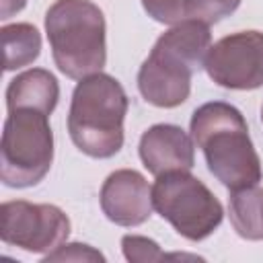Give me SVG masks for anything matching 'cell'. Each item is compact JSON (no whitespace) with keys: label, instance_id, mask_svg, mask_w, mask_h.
Returning a JSON list of instances; mask_svg holds the SVG:
<instances>
[{"label":"cell","instance_id":"obj_1","mask_svg":"<svg viewBox=\"0 0 263 263\" xmlns=\"http://www.w3.org/2000/svg\"><path fill=\"white\" fill-rule=\"evenodd\" d=\"M212 47L210 25L187 18L164 31L138 70V90L154 107L173 109L191 92L193 74Z\"/></svg>","mask_w":263,"mask_h":263},{"label":"cell","instance_id":"obj_2","mask_svg":"<svg viewBox=\"0 0 263 263\" xmlns=\"http://www.w3.org/2000/svg\"><path fill=\"white\" fill-rule=\"evenodd\" d=\"M189 132L203 152L208 171L224 187L234 191L261 181V158L251 142L249 125L234 105L203 103L193 111Z\"/></svg>","mask_w":263,"mask_h":263},{"label":"cell","instance_id":"obj_3","mask_svg":"<svg viewBox=\"0 0 263 263\" xmlns=\"http://www.w3.org/2000/svg\"><path fill=\"white\" fill-rule=\"evenodd\" d=\"M129 99L121 82L105 72L80 78L68 111V134L90 158H111L123 146V119Z\"/></svg>","mask_w":263,"mask_h":263},{"label":"cell","instance_id":"obj_4","mask_svg":"<svg viewBox=\"0 0 263 263\" xmlns=\"http://www.w3.org/2000/svg\"><path fill=\"white\" fill-rule=\"evenodd\" d=\"M45 33L58 70L74 80L97 74L107 64V25L90 0H55L45 12Z\"/></svg>","mask_w":263,"mask_h":263},{"label":"cell","instance_id":"obj_5","mask_svg":"<svg viewBox=\"0 0 263 263\" xmlns=\"http://www.w3.org/2000/svg\"><path fill=\"white\" fill-rule=\"evenodd\" d=\"M53 162L49 115L37 109H12L0 144V181L12 189L41 183Z\"/></svg>","mask_w":263,"mask_h":263},{"label":"cell","instance_id":"obj_6","mask_svg":"<svg viewBox=\"0 0 263 263\" xmlns=\"http://www.w3.org/2000/svg\"><path fill=\"white\" fill-rule=\"evenodd\" d=\"M152 205L183 238L199 242L222 224L224 208L203 181L189 171H175L156 177Z\"/></svg>","mask_w":263,"mask_h":263},{"label":"cell","instance_id":"obj_7","mask_svg":"<svg viewBox=\"0 0 263 263\" xmlns=\"http://www.w3.org/2000/svg\"><path fill=\"white\" fill-rule=\"evenodd\" d=\"M70 236V218L51 203H31L25 199L0 205V238L27 253L47 255Z\"/></svg>","mask_w":263,"mask_h":263},{"label":"cell","instance_id":"obj_8","mask_svg":"<svg viewBox=\"0 0 263 263\" xmlns=\"http://www.w3.org/2000/svg\"><path fill=\"white\" fill-rule=\"evenodd\" d=\"M203 68L222 88L255 90L263 86V33L238 31L218 39L210 47Z\"/></svg>","mask_w":263,"mask_h":263},{"label":"cell","instance_id":"obj_9","mask_svg":"<svg viewBox=\"0 0 263 263\" xmlns=\"http://www.w3.org/2000/svg\"><path fill=\"white\" fill-rule=\"evenodd\" d=\"M101 210L117 226H140L152 216V187L134 168L111 173L101 187Z\"/></svg>","mask_w":263,"mask_h":263},{"label":"cell","instance_id":"obj_10","mask_svg":"<svg viewBox=\"0 0 263 263\" xmlns=\"http://www.w3.org/2000/svg\"><path fill=\"white\" fill-rule=\"evenodd\" d=\"M142 164L154 177L175 171H191L195 164L193 138L175 123H156L148 127L138 144Z\"/></svg>","mask_w":263,"mask_h":263},{"label":"cell","instance_id":"obj_11","mask_svg":"<svg viewBox=\"0 0 263 263\" xmlns=\"http://www.w3.org/2000/svg\"><path fill=\"white\" fill-rule=\"evenodd\" d=\"M60 101L58 78L45 68H31L16 74L6 86V109H37L53 113Z\"/></svg>","mask_w":263,"mask_h":263},{"label":"cell","instance_id":"obj_12","mask_svg":"<svg viewBox=\"0 0 263 263\" xmlns=\"http://www.w3.org/2000/svg\"><path fill=\"white\" fill-rule=\"evenodd\" d=\"M230 222L240 238L263 240V189L257 185L230 191Z\"/></svg>","mask_w":263,"mask_h":263},{"label":"cell","instance_id":"obj_13","mask_svg":"<svg viewBox=\"0 0 263 263\" xmlns=\"http://www.w3.org/2000/svg\"><path fill=\"white\" fill-rule=\"evenodd\" d=\"M4 49V70L12 72L33 64L41 53V35L31 23H12L0 29Z\"/></svg>","mask_w":263,"mask_h":263},{"label":"cell","instance_id":"obj_14","mask_svg":"<svg viewBox=\"0 0 263 263\" xmlns=\"http://www.w3.org/2000/svg\"><path fill=\"white\" fill-rule=\"evenodd\" d=\"M240 2L242 0H187V16L205 25H214L230 16L240 6Z\"/></svg>","mask_w":263,"mask_h":263},{"label":"cell","instance_id":"obj_15","mask_svg":"<svg viewBox=\"0 0 263 263\" xmlns=\"http://www.w3.org/2000/svg\"><path fill=\"white\" fill-rule=\"evenodd\" d=\"M121 249L127 261H140V263H150V261H162L168 255H164L158 247L156 240L138 236V234H125L121 238Z\"/></svg>","mask_w":263,"mask_h":263},{"label":"cell","instance_id":"obj_16","mask_svg":"<svg viewBox=\"0 0 263 263\" xmlns=\"http://www.w3.org/2000/svg\"><path fill=\"white\" fill-rule=\"evenodd\" d=\"M144 10L156 23L162 25H177L187 21V0H142Z\"/></svg>","mask_w":263,"mask_h":263},{"label":"cell","instance_id":"obj_17","mask_svg":"<svg viewBox=\"0 0 263 263\" xmlns=\"http://www.w3.org/2000/svg\"><path fill=\"white\" fill-rule=\"evenodd\" d=\"M45 263L49 261H105L103 253H99L97 249H92L90 245H82V242H64L60 245L55 251L47 253L43 257Z\"/></svg>","mask_w":263,"mask_h":263},{"label":"cell","instance_id":"obj_18","mask_svg":"<svg viewBox=\"0 0 263 263\" xmlns=\"http://www.w3.org/2000/svg\"><path fill=\"white\" fill-rule=\"evenodd\" d=\"M25 4H27V0H2V8H0V18H2V21L10 18L12 14L21 12V10L25 8Z\"/></svg>","mask_w":263,"mask_h":263},{"label":"cell","instance_id":"obj_19","mask_svg":"<svg viewBox=\"0 0 263 263\" xmlns=\"http://www.w3.org/2000/svg\"><path fill=\"white\" fill-rule=\"evenodd\" d=\"M261 121H263V107H261Z\"/></svg>","mask_w":263,"mask_h":263}]
</instances>
